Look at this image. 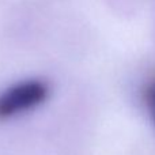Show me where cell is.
<instances>
[{"label":"cell","mask_w":155,"mask_h":155,"mask_svg":"<svg viewBox=\"0 0 155 155\" xmlns=\"http://www.w3.org/2000/svg\"><path fill=\"white\" fill-rule=\"evenodd\" d=\"M49 93V84L41 79H27L11 86L0 94V120L35 109L48 99Z\"/></svg>","instance_id":"obj_1"},{"label":"cell","mask_w":155,"mask_h":155,"mask_svg":"<svg viewBox=\"0 0 155 155\" xmlns=\"http://www.w3.org/2000/svg\"><path fill=\"white\" fill-rule=\"evenodd\" d=\"M142 98L155 127V74L148 78L142 90Z\"/></svg>","instance_id":"obj_2"}]
</instances>
